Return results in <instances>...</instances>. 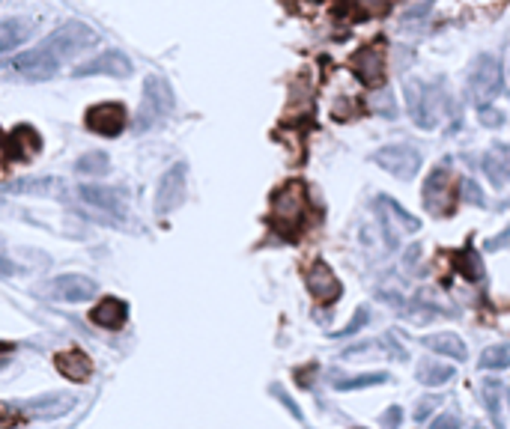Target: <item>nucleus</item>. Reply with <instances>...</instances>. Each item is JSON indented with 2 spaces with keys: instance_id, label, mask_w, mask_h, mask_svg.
Instances as JSON below:
<instances>
[{
  "instance_id": "1",
  "label": "nucleus",
  "mask_w": 510,
  "mask_h": 429,
  "mask_svg": "<svg viewBox=\"0 0 510 429\" xmlns=\"http://www.w3.org/2000/svg\"><path fill=\"white\" fill-rule=\"evenodd\" d=\"M406 105H409V117L418 129L430 131L442 122L445 110L451 108V99L438 84L430 81H406Z\"/></svg>"
},
{
  "instance_id": "2",
  "label": "nucleus",
  "mask_w": 510,
  "mask_h": 429,
  "mask_svg": "<svg viewBox=\"0 0 510 429\" xmlns=\"http://www.w3.org/2000/svg\"><path fill=\"white\" fill-rule=\"evenodd\" d=\"M308 218V194L302 182H287L284 188L274 191L272 197V227L284 239L293 242L302 233V224Z\"/></svg>"
},
{
  "instance_id": "3",
  "label": "nucleus",
  "mask_w": 510,
  "mask_h": 429,
  "mask_svg": "<svg viewBox=\"0 0 510 429\" xmlns=\"http://www.w3.org/2000/svg\"><path fill=\"white\" fill-rule=\"evenodd\" d=\"M502 63H498L496 54H477L468 66V96L481 105H493L496 96L502 93Z\"/></svg>"
},
{
  "instance_id": "4",
  "label": "nucleus",
  "mask_w": 510,
  "mask_h": 429,
  "mask_svg": "<svg viewBox=\"0 0 510 429\" xmlns=\"http://www.w3.org/2000/svg\"><path fill=\"white\" fill-rule=\"evenodd\" d=\"M96 43H99V33L90 24H84V22H66V24H60L54 33L45 39L43 48L57 60V63H63V60L81 54V51L93 48Z\"/></svg>"
},
{
  "instance_id": "5",
  "label": "nucleus",
  "mask_w": 510,
  "mask_h": 429,
  "mask_svg": "<svg viewBox=\"0 0 510 429\" xmlns=\"http://www.w3.org/2000/svg\"><path fill=\"white\" fill-rule=\"evenodd\" d=\"M170 110H173V90L168 84V78L147 75L144 99H140V108H138V131H149L152 126H159Z\"/></svg>"
},
{
  "instance_id": "6",
  "label": "nucleus",
  "mask_w": 510,
  "mask_h": 429,
  "mask_svg": "<svg viewBox=\"0 0 510 429\" xmlns=\"http://www.w3.org/2000/svg\"><path fill=\"white\" fill-rule=\"evenodd\" d=\"M376 167H382L385 173H391L394 179L400 182H412L418 173H421V152H418L412 143H389V147H380L370 156Z\"/></svg>"
},
{
  "instance_id": "7",
  "label": "nucleus",
  "mask_w": 510,
  "mask_h": 429,
  "mask_svg": "<svg viewBox=\"0 0 510 429\" xmlns=\"http://www.w3.org/2000/svg\"><path fill=\"white\" fill-rule=\"evenodd\" d=\"M454 200L460 197H457V191H451V158H445L442 165L430 170V176L424 182V206L436 218H447L454 209Z\"/></svg>"
},
{
  "instance_id": "8",
  "label": "nucleus",
  "mask_w": 510,
  "mask_h": 429,
  "mask_svg": "<svg viewBox=\"0 0 510 429\" xmlns=\"http://www.w3.org/2000/svg\"><path fill=\"white\" fill-rule=\"evenodd\" d=\"M72 405H75L72 394L54 391L45 396H34V400H24V403H6L4 408L22 417H34V421H54V417H63L72 412Z\"/></svg>"
},
{
  "instance_id": "9",
  "label": "nucleus",
  "mask_w": 510,
  "mask_h": 429,
  "mask_svg": "<svg viewBox=\"0 0 510 429\" xmlns=\"http://www.w3.org/2000/svg\"><path fill=\"white\" fill-rule=\"evenodd\" d=\"M186 179H188L186 161H177V165L168 167L165 176L159 179V191H156V214L159 218L177 212L182 203H186Z\"/></svg>"
},
{
  "instance_id": "10",
  "label": "nucleus",
  "mask_w": 510,
  "mask_h": 429,
  "mask_svg": "<svg viewBox=\"0 0 510 429\" xmlns=\"http://www.w3.org/2000/svg\"><path fill=\"white\" fill-rule=\"evenodd\" d=\"M376 212H380V221H382L389 248H397V244H400V233L394 230V224L403 233H418V230H421V221H418L415 214L406 212L394 197H389V194H380V197H376Z\"/></svg>"
},
{
  "instance_id": "11",
  "label": "nucleus",
  "mask_w": 510,
  "mask_h": 429,
  "mask_svg": "<svg viewBox=\"0 0 510 429\" xmlns=\"http://www.w3.org/2000/svg\"><path fill=\"white\" fill-rule=\"evenodd\" d=\"M304 283H308V292L313 295L322 308H329L343 295V286L338 281V274L332 272V265L325 260H313L304 272Z\"/></svg>"
},
{
  "instance_id": "12",
  "label": "nucleus",
  "mask_w": 510,
  "mask_h": 429,
  "mask_svg": "<svg viewBox=\"0 0 510 429\" xmlns=\"http://www.w3.org/2000/svg\"><path fill=\"white\" fill-rule=\"evenodd\" d=\"M96 292H99V283L93 278H87V274H60V278L45 283V295H48V299L69 301V304L90 301Z\"/></svg>"
},
{
  "instance_id": "13",
  "label": "nucleus",
  "mask_w": 510,
  "mask_h": 429,
  "mask_svg": "<svg viewBox=\"0 0 510 429\" xmlns=\"http://www.w3.org/2000/svg\"><path fill=\"white\" fill-rule=\"evenodd\" d=\"M126 126H129V114L117 101H101V105L87 110V129L101 138H117L126 131Z\"/></svg>"
},
{
  "instance_id": "14",
  "label": "nucleus",
  "mask_w": 510,
  "mask_h": 429,
  "mask_svg": "<svg viewBox=\"0 0 510 429\" xmlns=\"http://www.w3.org/2000/svg\"><path fill=\"white\" fill-rule=\"evenodd\" d=\"M131 72H135V66H131V60L122 54V51L111 48V51H101L99 57L87 60V63H81L72 75L75 78H90V75H108V78H131Z\"/></svg>"
},
{
  "instance_id": "15",
  "label": "nucleus",
  "mask_w": 510,
  "mask_h": 429,
  "mask_svg": "<svg viewBox=\"0 0 510 429\" xmlns=\"http://www.w3.org/2000/svg\"><path fill=\"white\" fill-rule=\"evenodd\" d=\"M350 69L355 78L367 87H376L385 81V51L380 45H364L350 57Z\"/></svg>"
},
{
  "instance_id": "16",
  "label": "nucleus",
  "mask_w": 510,
  "mask_h": 429,
  "mask_svg": "<svg viewBox=\"0 0 510 429\" xmlns=\"http://www.w3.org/2000/svg\"><path fill=\"white\" fill-rule=\"evenodd\" d=\"M13 66L22 72L24 78H34V81H48V78H54L57 75V60L48 54V51L39 45V48H30V51H22L15 60H13Z\"/></svg>"
},
{
  "instance_id": "17",
  "label": "nucleus",
  "mask_w": 510,
  "mask_h": 429,
  "mask_svg": "<svg viewBox=\"0 0 510 429\" xmlns=\"http://www.w3.org/2000/svg\"><path fill=\"white\" fill-rule=\"evenodd\" d=\"M6 191L13 194H36V197H54V200H69V182L60 176H24L15 179Z\"/></svg>"
},
{
  "instance_id": "18",
  "label": "nucleus",
  "mask_w": 510,
  "mask_h": 429,
  "mask_svg": "<svg viewBox=\"0 0 510 429\" xmlns=\"http://www.w3.org/2000/svg\"><path fill=\"white\" fill-rule=\"evenodd\" d=\"M43 149V138L34 126H15L6 138V158L9 161H30Z\"/></svg>"
},
{
  "instance_id": "19",
  "label": "nucleus",
  "mask_w": 510,
  "mask_h": 429,
  "mask_svg": "<svg viewBox=\"0 0 510 429\" xmlns=\"http://www.w3.org/2000/svg\"><path fill=\"white\" fill-rule=\"evenodd\" d=\"M481 396H484V408H486L489 421H493V426L502 429L505 412L510 408V387L502 379H486L481 385Z\"/></svg>"
},
{
  "instance_id": "20",
  "label": "nucleus",
  "mask_w": 510,
  "mask_h": 429,
  "mask_svg": "<svg viewBox=\"0 0 510 429\" xmlns=\"http://www.w3.org/2000/svg\"><path fill=\"white\" fill-rule=\"evenodd\" d=\"M481 165H484L486 179L493 182V188H505L510 182V143H496V147H489Z\"/></svg>"
},
{
  "instance_id": "21",
  "label": "nucleus",
  "mask_w": 510,
  "mask_h": 429,
  "mask_svg": "<svg viewBox=\"0 0 510 429\" xmlns=\"http://www.w3.org/2000/svg\"><path fill=\"white\" fill-rule=\"evenodd\" d=\"M54 367L60 376H66L69 382H87L93 376V361L87 358V352L81 349H66L54 355Z\"/></svg>"
},
{
  "instance_id": "22",
  "label": "nucleus",
  "mask_w": 510,
  "mask_h": 429,
  "mask_svg": "<svg viewBox=\"0 0 510 429\" xmlns=\"http://www.w3.org/2000/svg\"><path fill=\"white\" fill-rule=\"evenodd\" d=\"M90 319H93L99 329L117 331L129 319V304L122 301V299H114V295H111V299H101L96 308L90 310Z\"/></svg>"
},
{
  "instance_id": "23",
  "label": "nucleus",
  "mask_w": 510,
  "mask_h": 429,
  "mask_svg": "<svg viewBox=\"0 0 510 429\" xmlns=\"http://www.w3.org/2000/svg\"><path fill=\"white\" fill-rule=\"evenodd\" d=\"M78 197L87 203V206H96V209H105V212H114V214H126V203L117 194V188H105V186H81L75 188Z\"/></svg>"
},
{
  "instance_id": "24",
  "label": "nucleus",
  "mask_w": 510,
  "mask_h": 429,
  "mask_svg": "<svg viewBox=\"0 0 510 429\" xmlns=\"http://www.w3.org/2000/svg\"><path fill=\"white\" fill-rule=\"evenodd\" d=\"M427 349L442 355V358H454V361H466L468 358V346L463 343L460 334L454 331H438V334H427L421 340Z\"/></svg>"
},
{
  "instance_id": "25",
  "label": "nucleus",
  "mask_w": 510,
  "mask_h": 429,
  "mask_svg": "<svg viewBox=\"0 0 510 429\" xmlns=\"http://www.w3.org/2000/svg\"><path fill=\"white\" fill-rule=\"evenodd\" d=\"M30 33H34V22H30V18H4V22H0V54L27 43Z\"/></svg>"
},
{
  "instance_id": "26",
  "label": "nucleus",
  "mask_w": 510,
  "mask_h": 429,
  "mask_svg": "<svg viewBox=\"0 0 510 429\" xmlns=\"http://www.w3.org/2000/svg\"><path fill=\"white\" fill-rule=\"evenodd\" d=\"M415 379L424 387H438V385L454 379V367L438 364V361H433V358H424V361L415 367Z\"/></svg>"
},
{
  "instance_id": "27",
  "label": "nucleus",
  "mask_w": 510,
  "mask_h": 429,
  "mask_svg": "<svg viewBox=\"0 0 510 429\" xmlns=\"http://www.w3.org/2000/svg\"><path fill=\"white\" fill-rule=\"evenodd\" d=\"M75 170L81 173V176H93V179L108 176V170H111V158H108V152H101V149L84 152V156H81V158L75 161Z\"/></svg>"
},
{
  "instance_id": "28",
  "label": "nucleus",
  "mask_w": 510,
  "mask_h": 429,
  "mask_svg": "<svg viewBox=\"0 0 510 429\" xmlns=\"http://www.w3.org/2000/svg\"><path fill=\"white\" fill-rule=\"evenodd\" d=\"M457 260H460V262H457V269H460V274L466 281H472V283L484 281V265H481V257H477L472 242L466 244V251L457 253Z\"/></svg>"
},
{
  "instance_id": "29",
  "label": "nucleus",
  "mask_w": 510,
  "mask_h": 429,
  "mask_svg": "<svg viewBox=\"0 0 510 429\" xmlns=\"http://www.w3.org/2000/svg\"><path fill=\"white\" fill-rule=\"evenodd\" d=\"M391 376L389 373H361L352 376V379H338L332 382L334 391H361V387H376V385H389Z\"/></svg>"
},
{
  "instance_id": "30",
  "label": "nucleus",
  "mask_w": 510,
  "mask_h": 429,
  "mask_svg": "<svg viewBox=\"0 0 510 429\" xmlns=\"http://www.w3.org/2000/svg\"><path fill=\"white\" fill-rule=\"evenodd\" d=\"M477 367L481 370H505V367H510V343L486 346L481 358H477Z\"/></svg>"
},
{
  "instance_id": "31",
  "label": "nucleus",
  "mask_w": 510,
  "mask_h": 429,
  "mask_svg": "<svg viewBox=\"0 0 510 429\" xmlns=\"http://www.w3.org/2000/svg\"><path fill=\"white\" fill-rule=\"evenodd\" d=\"M457 197H460L463 203H468V206H486V197L481 186H477L475 179H460L457 182Z\"/></svg>"
},
{
  "instance_id": "32",
  "label": "nucleus",
  "mask_w": 510,
  "mask_h": 429,
  "mask_svg": "<svg viewBox=\"0 0 510 429\" xmlns=\"http://www.w3.org/2000/svg\"><path fill=\"white\" fill-rule=\"evenodd\" d=\"M370 110H376V114L385 117V119H394L397 117V101L389 90H382V93L370 96Z\"/></svg>"
},
{
  "instance_id": "33",
  "label": "nucleus",
  "mask_w": 510,
  "mask_h": 429,
  "mask_svg": "<svg viewBox=\"0 0 510 429\" xmlns=\"http://www.w3.org/2000/svg\"><path fill=\"white\" fill-rule=\"evenodd\" d=\"M367 322H370V313H367V308H359V310H355V316H352V319L346 322L341 331H334L332 337H352V334H359V331L364 329Z\"/></svg>"
},
{
  "instance_id": "34",
  "label": "nucleus",
  "mask_w": 510,
  "mask_h": 429,
  "mask_svg": "<svg viewBox=\"0 0 510 429\" xmlns=\"http://www.w3.org/2000/svg\"><path fill=\"white\" fill-rule=\"evenodd\" d=\"M269 394H272V396H278V400H281V405L287 408V412H290V415L295 417V421H299V424H304V415H302V408L293 403V396H290L287 391H284L281 385H272V387H269Z\"/></svg>"
},
{
  "instance_id": "35",
  "label": "nucleus",
  "mask_w": 510,
  "mask_h": 429,
  "mask_svg": "<svg viewBox=\"0 0 510 429\" xmlns=\"http://www.w3.org/2000/svg\"><path fill=\"white\" fill-rule=\"evenodd\" d=\"M481 122L489 129H498L505 122V114L502 110H493V105H481Z\"/></svg>"
},
{
  "instance_id": "36",
  "label": "nucleus",
  "mask_w": 510,
  "mask_h": 429,
  "mask_svg": "<svg viewBox=\"0 0 510 429\" xmlns=\"http://www.w3.org/2000/svg\"><path fill=\"white\" fill-rule=\"evenodd\" d=\"M438 405V400H433V396H427V400H421V403H418V412H415V421L418 424H424L427 421V417H430V412H433V408Z\"/></svg>"
},
{
  "instance_id": "37",
  "label": "nucleus",
  "mask_w": 510,
  "mask_h": 429,
  "mask_svg": "<svg viewBox=\"0 0 510 429\" xmlns=\"http://www.w3.org/2000/svg\"><path fill=\"white\" fill-rule=\"evenodd\" d=\"M507 244H510V227L498 233V236L489 239V242H486V251H489V253H493V251H502V248H507Z\"/></svg>"
},
{
  "instance_id": "38",
  "label": "nucleus",
  "mask_w": 510,
  "mask_h": 429,
  "mask_svg": "<svg viewBox=\"0 0 510 429\" xmlns=\"http://www.w3.org/2000/svg\"><path fill=\"white\" fill-rule=\"evenodd\" d=\"M400 421H403V412L397 405H391L389 412H385L382 417H380V424L382 426H400Z\"/></svg>"
},
{
  "instance_id": "39",
  "label": "nucleus",
  "mask_w": 510,
  "mask_h": 429,
  "mask_svg": "<svg viewBox=\"0 0 510 429\" xmlns=\"http://www.w3.org/2000/svg\"><path fill=\"white\" fill-rule=\"evenodd\" d=\"M13 352H15V343L0 340V367H6V364H9V358H13Z\"/></svg>"
},
{
  "instance_id": "40",
  "label": "nucleus",
  "mask_w": 510,
  "mask_h": 429,
  "mask_svg": "<svg viewBox=\"0 0 510 429\" xmlns=\"http://www.w3.org/2000/svg\"><path fill=\"white\" fill-rule=\"evenodd\" d=\"M433 426L438 429V426H463V421L460 417H451V415H445V417H436L433 421Z\"/></svg>"
},
{
  "instance_id": "41",
  "label": "nucleus",
  "mask_w": 510,
  "mask_h": 429,
  "mask_svg": "<svg viewBox=\"0 0 510 429\" xmlns=\"http://www.w3.org/2000/svg\"><path fill=\"white\" fill-rule=\"evenodd\" d=\"M6 158V138H4V131H0V161Z\"/></svg>"
},
{
  "instance_id": "42",
  "label": "nucleus",
  "mask_w": 510,
  "mask_h": 429,
  "mask_svg": "<svg viewBox=\"0 0 510 429\" xmlns=\"http://www.w3.org/2000/svg\"><path fill=\"white\" fill-rule=\"evenodd\" d=\"M0 206H4V200H0Z\"/></svg>"
}]
</instances>
